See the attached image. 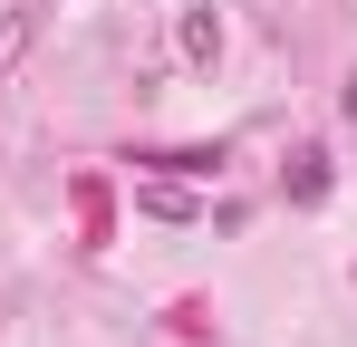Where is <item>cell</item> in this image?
Returning <instances> with one entry per match:
<instances>
[{
    "instance_id": "obj_1",
    "label": "cell",
    "mask_w": 357,
    "mask_h": 347,
    "mask_svg": "<svg viewBox=\"0 0 357 347\" xmlns=\"http://www.w3.org/2000/svg\"><path fill=\"white\" fill-rule=\"evenodd\" d=\"M135 213H145V222H193L203 203H193L183 174H155V183H135Z\"/></svg>"
},
{
    "instance_id": "obj_2",
    "label": "cell",
    "mask_w": 357,
    "mask_h": 347,
    "mask_svg": "<svg viewBox=\"0 0 357 347\" xmlns=\"http://www.w3.org/2000/svg\"><path fill=\"white\" fill-rule=\"evenodd\" d=\"M280 193H290V203H328V145H290Z\"/></svg>"
},
{
    "instance_id": "obj_3",
    "label": "cell",
    "mask_w": 357,
    "mask_h": 347,
    "mask_svg": "<svg viewBox=\"0 0 357 347\" xmlns=\"http://www.w3.org/2000/svg\"><path fill=\"white\" fill-rule=\"evenodd\" d=\"M135 164L183 174V183H213V174H222V145H165V155H135Z\"/></svg>"
},
{
    "instance_id": "obj_4",
    "label": "cell",
    "mask_w": 357,
    "mask_h": 347,
    "mask_svg": "<svg viewBox=\"0 0 357 347\" xmlns=\"http://www.w3.org/2000/svg\"><path fill=\"white\" fill-rule=\"evenodd\" d=\"M29 49H39V10L20 0V10H0V77H10V68H20Z\"/></svg>"
},
{
    "instance_id": "obj_5",
    "label": "cell",
    "mask_w": 357,
    "mask_h": 347,
    "mask_svg": "<svg viewBox=\"0 0 357 347\" xmlns=\"http://www.w3.org/2000/svg\"><path fill=\"white\" fill-rule=\"evenodd\" d=\"M77 231H87V251H107V183L97 174H77Z\"/></svg>"
},
{
    "instance_id": "obj_6",
    "label": "cell",
    "mask_w": 357,
    "mask_h": 347,
    "mask_svg": "<svg viewBox=\"0 0 357 347\" xmlns=\"http://www.w3.org/2000/svg\"><path fill=\"white\" fill-rule=\"evenodd\" d=\"M183 58H193V68L222 58V20H213V10H183Z\"/></svg>"
},
{
    "instance_id": "obj_7",
    "label": "cell",
    "mask_w": 357,
    "mask_h": 347,
    "mask_svg": "<svg viewBox=\"0 0 357 347\" xmlns=\"http://www.w3.org/2000/svg\"><path fill=\"white\" fill-rule=\"evenodd\" d=\"M165 318H174V338H213V318H203V299H174Z\"/></svg>"
},
{
    "instance_id": "obj_8",
    "label": "cell",
    "mask_w": 357,
    "mask_h": 347,
    "mask_svg": "<svg viewBox=\"0 0 357 347\" xmlns=\"http://www.w3.org/2000/svg\"><path fill=\"white\" fill-rule=\"evenodd\" d=\"M338 107H348V125H357V68H348V87H338Z\"/></svg>"
}]
</instances>
